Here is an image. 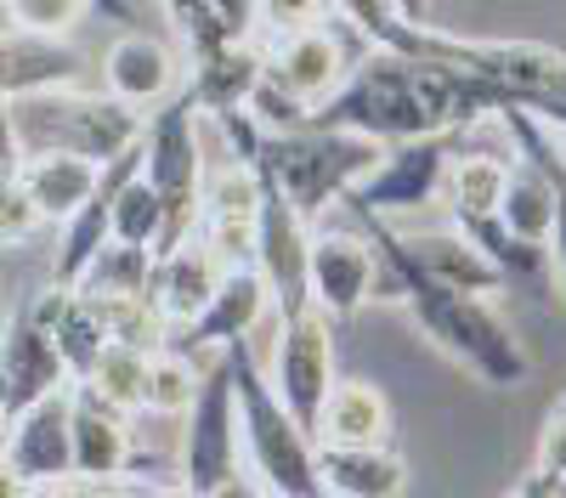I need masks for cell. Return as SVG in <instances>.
I'll use <instances>...</instances> for the list:
<instances>
[{
    "label": "cell",
    "mask_w": 566,
    "mask_h": 498,
    "mask_svg": "<svg viewBox=\"0 0 566 498\" xmlns=\"http://www.w3.org/2000/svg\"><path fill=\"white\" fill-rule=\"evenodd\" d=\"M210 12H216L227 40H261V29H266L261 0H210Z\"/></svg>",
    "instance_id": "cell-38"
},
{
    "label": "cell",
    "mask_w": 566,
    "mask_h": 498,
    "mask_svg": "<svg viewBox=\"0 0 566 498\" xmlns=\"http://www.w3.org/2000/svg\"><path fill=\"white\" fill-rule=\"evenodd\" d=\"M386 153L391 148L374 142V136L312 125V130H295V136H266V153H261L255 170L317 226L328 210L346 204L363 181L380 170Z\"/></svg>",
    "instance_id": "cell-4"
},
{
    "label": "cell",
    "mask_w": 566,
    "mask_h": 498,
    "mask_svg": "<svg viewBox=\"0 0 566 498\" xmlns=\"http://www.w3.org/2000/svg\"><path fill=\"white\" fill-rule=\"evenodd\" d=\"M227 284V261L210 250V239L205 233H193L181 250H170V255H159V272H154V300H159V311L170 317V335L181 329V324H193V317L216 300V289Z\"/></svg>",
    "instance_id": "cell-20"
},
{
    "label": "cell",
    "mask_w": 566,
    "mask_h": 498,
    "mask_svg": "<svg viewBox=\"0 0 566 498\" xmlns=\"http://www.w3.org/2000/svg\"><path fill=\"white\" fill-rule=\"evenodd\" d=\"M52 335H57V346H63V357H69V369H74V385L97 374V362H103L108 346H114V329H108L103 300L85 295V289H74V300H69V311L57 317Z\"/></svg>",
    "instance_id": "cell-28"
},
{
    "label": "cell",
    "mask_w": 566,
    "mask_h": 498,
    "mask_svg": "<svg viewBox=\"0 0 566 498\" xmlns=\"http://www.w3.org/2000/svg\"><path fill=\"white\" fill-rule=\"evenodd\" d=\"M154 272H159V250H142V244H108L91 272L80 278L85 295H154Z\"/></svg>",
    "instance_id": "cell-32"
},
{
    "label": "cell",
    "mask_w": 566,
    "mask_h": 498,
    "mask_svg": "<svg viewBox=\"0 0 566 498\" xmlns=\"http://www.w3.org/2000/svg\"><path fill=\"white\" fill-rule=\"evenodd\" d=\"M85 80V52L69 34H23L7 29L0 45V91L12 97H40V91H63Z\"/></svg>",
    "instance_id": "cell-18"
},
{
    "label": "cell",
    "mask_w": 566,
    "mask_h": 498,
    "mask_svg": "<svg viewBox=\"0 0 566 498\" xmlns=\"http://www.w3.org/2000/svg\"><path fill=\"white\" fill-rule=\"evenodd\" d=\"M397 7H402L413 23H431V0H397Z\"/></svg>",
    "instance_id": "cell-41"
},
{
    "label": "cell",
    "mask_w": 566,
    "mask_h": 498,
    "mask_svg": "<svg viewBox=\"0 0 566 498\" xmlns=\"http://www.w3.org/2000/svg\"><path fill=\"white\" fill-rule=\"evenodd\" d=\"M165 221H170V210H165V193L148 181V165L130 170L119 181V193H114V239L119 244H142V250H159L165 244Z\"/></svg>",
    "instance_id": "cell-29"
},
{
    "label": "cell",
    "mask_w": 566,
    "mask_h": 498,
    "mask_svg": "<svg viewBox=\"0 0 566 498\" xmlns=\"http://www.w3.org/2000/svg\"><path fill=\"white\" fill-rule=\"evenodd\" d=\"M277 324V306H272V289L261 278V266H232L227 272V284L216 289V300L193 317V324H181L170 335L176 351L187 357H221L227 346H239V340H255Z\"/></svg>",
    "instance_id": "cell-12"
},
{
    "label": "cell",
    "mask_w": 566,
    "mask_h": 498,
    "mask_svg": "<svg viewBox=\"0 0 566 498\" xmlns=\"http://www.w3.org/2000/svg\"><path fill=\"white\" fill-rule=\"evenodd\" d=\"M346 74H352V57H346L335 23H312L295 34H277L266 45V80L277 91H290L295 103H306L312 114L346 85Z\"/></svg>",
    "instance_id": "cell-15"
},
{
    "label": "cell",
    "mask_w": 566,
    "mask_h": 498,
    "mask_svg": "<svg viewBox=\"0 0 566 498\" xmlns=\"http://www.w3.org/2000/svg\"><path fill=\"white\" fill-rule=\"evenodd\" d=\"M130 425H136V414L114 407L91 385H74V481H91V487L130 481V470H136Z\"/></svg>",
    "instance_id": "cell-16"
},
{
    "label": "cell",
    "mask_w": 566,
    "mask_h": 498,
    "mask_svg": "<svg viewBox=\"0 0 566 498\" xmlns=\"http://www.w3.org/2000/svg\"><path fill=\"white\" fill-rule=\"evenodd\" d=\"M45 226H52V221H45V210H40L34 193L23 188V176L7 170V199H0V239L18 250V244H29L34 233H45Z\"/></svg>",
    "instance_id": "cell-35"
},
{
    "label": "cell",
    "mask_w": 566,
    "mask_h": 498,
    "mask_svg": "<svg viewBox=\"0 0 566 498\" xmlns=\"http://www.w3.org/2000/svg\"><path fill=\"white\" fill-rule=\"evenodd\" d=\"M555 215H560V193H555V176H549V165L522 159V165H515L510 193H504L499 221H504V226H510V233L522 239V244L549 250V239H555Z\"/></svg>",
    "instance_id": "cell-26"
},
{
    "label": "cell",
    "mask_w": 566,
    "mask_h": 498,
    "mask_svg": "<svg viewBox=\"0 0 566 498\" xmlns=\"http://www.w3.org/2000/svg\"><path fill=\"white\" fill-rule=\"evenodd\" d=\"M181 57L170 40L148 34V29H125L108 52H103V91L114 103H125L130 114H159L170 97H181Z\"/></svg>",
    "instance_id": "cell-13"
},
{
    "label": "cell",
    "mask_w": 566,
    "mask_h": 498,
    "mask_svg": "<svg viewBox=\"0 0 566 498\" xmlns=\"http://www.w3.org/2000/svg\"><path fill=\"white\" fill-rule=\"evenodd\" d=\"M210 498H272V492H266V481H261V476H255V470L244 465L239 476H232V481H227L221 492H210Z\"/></svg>",
    "instance_id": "cell-40"
},
{
    "label": "cell",
    "mask_w": 566,
    "mask_h": 498,
    "mask_svg": "<svg viewBox=\"0 0 566 498\" xmlns=\"http://www.w3.org/2000/svg\"><path fill=\"white\" fill-rule=\"evenodd\" d=\"M533 465L544 470V476H566V396L544 414V425H538V453H533Z\"/></svg>",
    "instance_id": "cell-36"
},
{
    "label": "cell",
    "mask_w": 566,
    "mask_h": 498,
    "mask_svg": "<svg viewBox=\"0 0 566 498\" xmlns=\"http://www.w3.org/2000/svg\"><path fill=\"white\" fill-rule=\"evenodd\" d=\"M504 498H566V476H544V470H533L522 487H510Z\"/></svg>",
    "instance_id": "cell-39"
},
{
    "label": "cell",
    "mask_w": 566,
    "mask_h": 498,
    "mask_svg": "<svg viewBox=\"0 0 566 498\" xmlns=\"http://www.w3.org/2000/svg\"><path fill=\"white\" fill-rule=\"evenodd\" d=\"M510 97L499 85L464 74L437 57H397V52H363L346 85L317 108V125L357 130L374 142H419V136H453L488 125Z\"/></svg>",
    "instance_id": "cell-1"
},
{
    "label": "cell",
    "mask_w": 566,
    "mask_h": 498,
    "mask_svg": "<svg viewBox=\"0 0 566 498\" xmlns=\"http://www.w3.org/2000/svg\"><path fill=\"white\" fill-rule=\"evenodd\" d=\"M323 12H328V0H261V18H266L272 40H277V34H295V29L323 23Z\"/></svg>",
    "instance_id": "cell-37"
},
{
    "label": "cell",
    "mask_w": 566,
    "mask_h": 498,
    "mask_svg": "<svg viewBox=\"0 0 566 498\" xmlns=\"http://www.w3.org/2000/svg\"><path fill=\"white\" fill-rule=\"evenodd\" d=\"M272 385L283 396V407L301 420V431L317 442V420H323V402L335 391V317L306 306L295 317L277 324V357H272Z\"/></svg>",
    "instance_id": "cell-8"
},
{
    "label": "cell",
    "mask_w": 566,
    "mask_h": 498,
    "mask_svg": "<svg viewBox=\"0 0 566 498\" xmlns=\"http://www.w3.org/2000/svg\"><path fill=\"white\" fill-rule=\"evenodd\" d=\"M459 148H464V130H453V136H419V142H397V148L380 159V170H374L363 188L346 199V210H352L357 221H391V226H397V221L413 215V210L442 204V181H448Z\"/></svg>",
    "instance_id": "cell-7"
},
{
    "label": "cell",
    "mask_w": 566,
    "mask_h": 498,
    "mask_svg": "<svg viewBox=\"0 0 566 498\" xmlns=\"http://www.w3.org/2000/svg\"><path fill=\"white\" fill-rule=\"evenodd\" d=\"M244 470V420H239V374H232V357H210L205 369V391L187 407L181 420V492L187 498H210L221 492L232 476Z\"/></svg>",
    "instance_id": "cell-6"
},
{
    "label": "cell",
    "mask_w": 566,
    "mask_h": 498,
    "mask_svg": "<svg viewBox=\"0 0 566 498\" xmlns=\"http://www.w3.org/2000/svg\"><path fill=\"white\" fill-rule=\"evenodd\" d=\"M142 130H148L142 114L114 103L108 91H85V85H63V91H40V97L7 103V153L12 159L74 153L91 165H114L125 148L142 142Z\"/></svg>",
    "instance_id": "cell-3"
},
{
    "label": "cell",
    "mask_w": 566,
    "mask_h": 498,
    "mask_svg": "<svg viewBox=\"0 0 566 498\" xmlns=\"http://www.w3.org/2000/svg\"><path fill=\"white\" fill-rule=\"evenodd\" d=\"M317 487H323V498H402L408 459L391 442H374V447L317 442Z\"/></svg>",
    "instance_id": "cell-21"
},
{
    "label": "cell",
    "mask_w": 566,
    "mask_h": 498,
    "mask_svg": "<svg viewBox=\"0 0 566 498\" xmlns=\"http://www.w3.org/2000/svg\"><path fill=\"white\" fill-rule=\"evenodd\" d=\"M148 380H154V351L114 340L108 357L97 362V374L80 380V385H91L97 396H108L114 407H125V414H148Z\"/></svg>",
    "instance_id": "cell-30"
},
{
    "label": "cell",
    "mask_w": 566,
    "mask_h": 498,
    "mask_svg": "<svg viewBox=\"0 0 566 498\" xmlns=\"http://www.w3.org/2000/svg\"><path fill=\"white\" fill-rule=\"evenodd\" d=\"M205 369H210V362L187 357L176 346H159L154 351V380H148V414L187 420V407H193L199 391H205Z\"/></svg>",
    "instance_id": "cell-31"
},
{
    "label": "cell",
    "mask_w": 566,
    "mask_h": 498,
    "mask_svg": "<svg viewBox=\"0 0 566 498\" xmlns=\"http://www.w3.org/2000/svg\"><path fill=\"white\" fill-rule=\"evenodd\" d=\"M232 374H239V420H244V465L266 481L272 498H323L317 487V442L301 420L283 407L255 340L227 346Z\"/></svg>",
    "instance_id": "cell-5"
},
{
    "label": "cell",
    "mask_w": 566,
    "mask_h": 498,
    "mask_svg": "<svg viewBox=\"0 0 566 498\" xmlns=\"http://www.w3.org/2000/svg\"><path fill=\"white\" fill-rule=\"evenodd\" d=\"M91 0H7V29L23 34H74Z\"/></svg>",
    "instance_id": "cell-34"
},
{
    "label": "cell",
    "mask_w": 566,
    "mask_h": 498,
    "mask_svg": "<svg viewBox=\"0 0 566 498\" xmlns=\"http://www.w3.org/2000/svg\"><path fill=\"white\" fill-rule=\"evenodd\" d=\"M7 170L23 176V188L34 193L45 221L63 226L69 215H80L91 199H97L108 165H91V159H74V153H29V159H12Z\"/></svg>",
    "instance_id": "cell-23"
},
{
    "label": "cell",
    "mask_w": 566,
    "mask_h": 498,
    "mask_svg": "<svg viewBox=\"0 0 566 498\" xmlns=\"http://www.w3.org/2000/svg\"><path fill=\"white\" fill-rule=\"evenodd\" d=\"M0 465H7V476H18L29 487H63V481H74V385L52 391L45 402H34L29 414L7 420Z\"/></svg>",
    "instance_id": "cell-11"
},
{
    "label": "cell",
    "mask_w": 566,
    "mask_h": 498,
    "mask_svg": "<svg viewBox=\"0 0 566 498\" xmlns=\"http://www.w3.org/2000/svg\"><path fill=\"white\" fill-rule=\"evenodd\" d=\"M0 380H7V402H0L7 420L29 414L34 402L74 385V369H69L57 335L40 324L29 300H12V311H7V335H0Z\"/></svg>",
    "instance_id": "cell-10"
},
{
    "label": "cell",
    "mask_w": 566,
    "mask_h": 498,
    "mask_svg": "<svg viewBox=\"0 0 566 498\" xmlns=\"http://www.w3.org/2000/svg\"><path fill=\"white\" fill-rule=\"evenodd\" d=\"M368 226V239L380 244L386 255V295L380 300H402L413 311V324L419 335L431 340L442 357H453L459 369L470 380H482L488 391H515V385H527L533 374V357L527 346L510 335V324L476 295H459V289H442L431 278H419V272L397 255L391 233H386V221H363Z\"/></svg>",
    "instance_id": "cell-2"
},
{
    "label": "cell",
    "mask_w": 566,
    "mask_h": 498,
    "mask_svg": "<svg viewBox=\"0 0 566 498\" xmlns=\"http://www.w3.org/2000/svg\"><path fill=\"white\" fill-rule=\"evenodd\" d=\"M266 210V176L255 165L221 159L205 181V226H255Z\"/></svg>",
    "instance_id": "cell-27"
},
{
    "label": "cell",
    "mask_w": 566,
    "mask_h": 498,
    "mask_svg": "<svg viewBox=\"0 0 566 498\" xmlns=\"http://www.w3.org/2000/svg\"><path fill=\"white\" fill-rule=\"evenodd\" d=\"M255 266H261V278H266V289H272L277 317H295V311L317 306V300H312V221H306L290 199H283L272 181H266L261 255H255Z\"/></svg>",
    "instance_id": "cell-14"
},
{
    "label": "cell",
    "mask_w": 566,
    "mask_h": 498,
    "mask_svg": "<svg viewBox=\"0 0 566 498\" xmlns=\"http://www.w3.org/2000/svg\"><path fill=\"white\" fill-rule=\"evenodd\" d=\"M386 233H391V244H397V255L419 272V278H431V284H442V289H459V295H499L510 278H504V266L488 255V250H476L459 226H448V233H402V226H391L386 221Z\"/></svg>",
    "instance_id": "cell-17"
},
{
    "label": "cell",
    "mask_w": 566,
    "mask_h": 498,
    "mask_svg": "<svg viewBox=\"0 0 566 498\" xmlns=\"http://www.w3.org/2000/svg\"><path fill=\"white\" fill-rule=\"evenodd\" d=\"M470 136V130H464ZM515 142H499V148H459L448 181H442V210L453 226H470V221H493L504 210V193L515 181Z\"/></svg>",
    "instance_id": "cell-19"
},
{
    "label": "cell",
    "mask_w": 566,
    "mask_h": 498,
    "mask_svg": "<svg viewBox=\"0 0 566 498\" xmlns=\"http://www.w3.org/2000/svg\"><path fill=\"white\" fill-rule=\"evenodd\" d=\"M386 295V255L368 226H312V300L335 324Z\"/></svg>",
    "instance_id": "cell-9"
},
{
    "label": "cell",
    "mask_w": 566,
    "mask_h": 498,
    "mask_svg": "<svg viewBox=\"0 0 566 498\" xmlns=\"http://www.w3.org/2000/svg\"><path fill=\"white\" fill-rule=\"evenodd\" d=\"M391 436V402L380 385L368 380H335L323 402V420H317V442L328 447H374Z\"/></svg>",
    "instance_id": "cell-24"
},
{
    "label": "cell",
    "mask_w": 566,
    "mask_h": 498,
    "mask_svg": "<svg viewBox=\"0 0 566 498\" xmlns=\"http://www.w3.org/2000/svg\"><path fill=\"white\" fill-rule=\"evenodd\" d=\"M499 125L510 130L515 153H522V159H538V165H549V176H555L560 215H555L549 255H555V284H560V300H566V142H560V136H555L549 125H538V119H533V108H522V103H504V108H499Z\"/></svg>",
    "instance_id": "cell-25"
},
{
    "label": "cell",
    "mask_w": 566,
    "mask_h": 498,
    "mask_svg": "<svg viewBox=\"0 0 566 498\" xmlns=\"http://www.w3.org/2000/svg\"><path fill=\"white\" fill-rule=\"evenodd\" d=\"M266 80V45L261 40H232L221 52L187 63V91L199 97L205 119L210 114H232V108H250V97Z\"/></svg>",
    "instance_id": "cell-22"
},
{
    "label": "cell",
    "mask_w": 566,
    "mask_h": 498,
    "mask_svg": "<svg viewBox=\"0 0 566 498\" xmlns=\"http://www.w3.org/2000/svg\"><path fill=\"white\" fill-rule=\"evenodd\" d=\"M159 7H165V18H170V29H176V45L187 52V63H199V57L221 52V45H232V40L221 34L216 12H210V0H159Z\"/></svg>",
    "instance_id": "cell-33"
}]
</instances>
